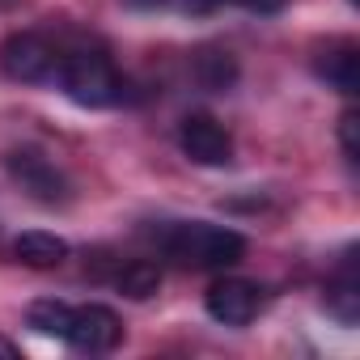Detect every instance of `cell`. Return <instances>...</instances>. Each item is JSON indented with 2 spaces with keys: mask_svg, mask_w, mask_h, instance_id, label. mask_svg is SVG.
Returning a JSON list of instances; mask_svg holds the SVG:
<instances>
[{
  "mask_svg": "<svg viewBox=\"0 0 360 360\" xmlns=\"http://www.w3.org/2000/svg\"><path fill=\"white\" fill-rule=\"evenodd\" d=\"M119 339H123V322L110 305H72L64 343H72L77 352H89V356H102V352H115Z\"/></svg>",
  "mask_w": 360,
  "mask_h": 360,
  "instance_id": "6",
  "label": "cell"
},
{
  "mask_svg": "<svg viewBox=\"0 0 360 360\" xmlns=\"http://www.w3.org/2000/svg\"><path fill=\"white\" fill-rule=\"evenodd\" d=\"M115 288H119L123 297H131V301H148V297H157V288H161V267H157V263H144V259L123 263V271L115 276Z\"/></svg>",
  "mask_w": 360,
  "mask_h": 360,
  "instance_id": "11",
  "label": "cell"
},
{
  "mask_svg": "<svg viewBox=\"0 0 360 360\" xmlns=\"http://www.w3.org/2000/svg\"><path fill=\"white\" fill-rule=\"evenodd\" d=\"M263 301H267V292L255 280H242V276H225L204 292V305L221 326H250L259 318Z\"/></svg>",
  "mask_w": 360,
  "mask_h": 360,
  "instance_id": "5",
  "label": "cell"
},
{
  "mask_svg": "<svg viewBox=\"0 0 360 360\" xmlns=\"http://www.w3.org/2000/svg\"><path fill=\"white\" fill-rule=\"evenodd\" d=\"M326 314L339 326H356L360 322V271H356V246L343 250L335 276L326 280Z\"/></svg>",
  "mask_w": 360,
  "mask_h": 360,
  "instance_id": "8",
  "label": "cell"
},
{
  "mask_svg": "<svg viewBox=\"0 0 360 360\" xmlns=\"http://www.w3.org/2000/svg\"><path fill=\"white\" fill-rule=\"evenodd\" d=\"M195 77H200L204 89L225 94V89L238 81V64H233L229 51H200V60H195Z\"/></svg>",
  "mask_w": 360,
  "mask_h": 360,
  "instance_id": "12",
  "label": "cell"
},
{
  "mask_svg": "<svg viewBox=\"0 0 360 360\" xmlns=\"http://www.w3.org/2000/svg\"><path fill=\"white\" fill-rule=\"evenodd\" d=\"M339 144H343L347 161L360 157V115L356 110H343V119H339Z\"/></svg>",
  "mask_w": 360,
  "mask_h": 360,
  "instance_id": "15",
  "label": "cell"
},
{
  "mask_svg": "<svg viewBox=\"0 0 360 360\" xmlns=\"http://www.w3.org/2000/svg\"><path fill=\"white\" fill-rule=\"evenodd\" d=\"M0 356H5V360H18V347H13L9 339H0Z\"/></svg>",
  "mask_w": 360,
  "mask_h": 360,
  "instance_id": "16",
  "label": "cell"
},
{
  "mask_svg": "<svg viewBox=\"0 0 360 360\" xmlns=\"http://www.w3.org/2000/svg\"><path fill=\"white\" fill-rule=\"evenodd\" d=\"M161 250H165L178 267L225 271V267L242 263V255H246V238H242L238 229H225V225L183 221V225H169V229H165Z\"/></svg>",
  "mask_w": 360,
  "mask_h": 360,
  "instance_id": "1",
  "label": "cell"
},
{
  "mask_svg": "<svg viewBox=\"0 0 360 360\" xmlns=\"http://www.w3.org/2000/svg\"><path fill=\"white\" fill-rule=\"evenodd\" d=\"M13 255H18L26 267L47 271V267H60V263L68 259V242L56 238V233H47V229H30V233H22V238L13 242Z\"/></svg>",
  "mask_w": 360,
  "mask_h": 360,
  "instance_id": "10",
  "label": "cell"
},
{
  "mask_svg": "<svg viewBox=\"0 0 360 360\" xmlns=\"http://www.w3.org/2000/svg\"><path fill=\"white\" fill-rule=\"evenodd\" d=\"M5 169H9V178L30 200L47 204V208L72 200V183L64 178V169L51 157H43L39 148H13V153H5Z\"/></svg>",
  "mask_w": 360,
  "mask_h": 360,
  "instance_id": "4",
  "label": "cell"
},
{
  "mask_svg": "<svg viewBox=\"0 0 360 360\" xmlns=\"http://www.w3.org/2000/svg\"><path fill=\"white\" fill-rule=\"evenodd\" d=\"M60 68V47L39 30H13L0 43V72L22 85H43Z\"/></svg>",
  "mask_w": 360,
  "mask_h": 360,
  "instance_id": "3",
  "label": "cell"
},
{
  "mask_svg": "<svg viewBox=\"0 0 360 360\" xmlns=\"http://www.w3.org/2000/svg\"><path fill=\"white\" fill-rule=\"evenodd\" d=\"M60 89L77 102V106H89V110H102V106H119L123 102V77L119 68L102 56V51H68L60 56Z\"/></svg>",
  "mask_w": 360,
  "mask_h": 360,
  "instance_id": "2",
  "label": "cell"
},
{
  "mask_svg": "<svg viewBox=\"0 0 360 360\" xmlns=\"http://www.w3.org/2000/svg\"><path fill=\"white\" fill-rule=\"evenodd\" d=\"M314 72L330 85V89H339V94H356L360 89V51H356V43H326L318 56H314Z\"/></svg>",
  "mask_w": 360,
  "mask_h": 360,
  "instance_id": "9",
  "label": "cell"
},
{
  "mask_svg": "<svg viewBox=\"0 0 360 360\" xmlns=\"http://www.w3.org/2000/svg\"><path fill=\"white\" fill-rule=\"evenodd\" d=\"M217 5H242V9H250V13H280L288 0H187L191 13H208V9H217Z\"/></svg>",
  "mask_w": 360,
  "mask_h": 360,
  "instance_id": "14",
  "label": "cell"
},
{
  "mask_svg": "<svg viewBox=\"0 0 360 360\" xmlns=\"http://www.w3.org/2000/svg\"><path fill=\"white\" fill-rule=\"evenodd\" d=\"M131 9H157V5H165V0H127Z\"/></svg>",
  "mask_w": 360,
  "mask_h": 360,
  "instance_id": "17",
  "label": "cell"
},
{
  "mask_svg": "<svg viewBox=\"0 0 360 360\" xmlns=\"http://www.w3.org/2000/svg\"><path fill=\"white\" fill-rule=\"evenodd\" d=\"M178 148L195 165H208V169H221L233 161V140L212 115H187L178 123Z\"/></svg>",
  "mask_w": 360,
  "mask_h": 360,
  "instance_id": "7",
  "label": "cell"
},
{
  "mask_svg": "<svg viewBox=\"0 0 360 360\" xmlns=\"http://www.w3.org/2000/svg\"><path fill=\"white\" fill-rule=\"evenodd\" d=\"M68 314H72V305H68V301L39 297V301L26 309V322H30L39 335H56V339H64V330H68Z\"/></svg>",
  "mask_w": 360,
  "mask_h": 360,
  "instance_id": "13",
  "label": "cell"
}]
</instances>
